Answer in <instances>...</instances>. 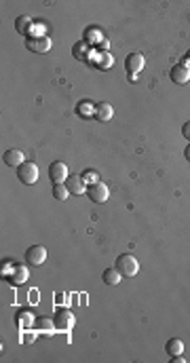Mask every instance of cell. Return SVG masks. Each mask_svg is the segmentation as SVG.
I'll return each mask as SVG.
<instances>
[{
    "label": "cell",
    "instance_id": "cb8c5ba5",
    "mask_svg": "<svg viewBox=\"0 0 190 363\" xmlns=\"http://www.w3.org/2000/svg\"><path fill=\"white\" fill-rule=\"evenodd\" d=\"M184 157H186V161H190V144H188V148L184 150Z\"/></svg>",
    "mask_w": 190,
    "mask_h": 363
},
{
    "label": "cell",
    "instance_id": "52a82bcc",
    "mask_svg": "<svg viewBox=\"0 0 190 363\" xmlns=\"http://www.w3.org/2000/svg\"><path fill=\"white\" fill-rule=\"evenodd\" d=\"M25 47H28L32 53H47L51 49V38L49 36H30L25 41Z\"/></svg>",
    "mask_w": 190,
    "mask_h": 363
},
{
    "label": "cell",
    "instance_id": "d6986e66",
    "mask_svg": "<svg viewBox=\"0 0 190 363\" xmlns=\"http://www.w3.org/2000/svg\"><path fill=\"white\" fill-rule=\"evenodd\" d=\"M79 114L83 116V119H89V116H95V108L89 101H81L79 103Z\"/></svg>",
    "mask_w": 190,
    "mask_h": 363
},
{
    "label": "cell",
    "instance_id": "9c48e42d",
    "mask_svg": "<svg viewBox=\"0 0 190 363\" xmlns=\"http://www.w3.org/2000/svg\"><path fill=\"white\" fill-rule=\"evenodd\" d=\"M53 321H55V328L57 330H70L74 325V317H72L70 310H66V308H59L57 313H55Z\"/></svg>",
    "mask_w": 190,
    "mask_h": 363
},
{
    "label": "cell",
    "instance_id": "4fadbf2b",
    "mask_svg": "<svg viewBox=\"0 0 190 363\" xmlns=\"http://www.w3.org/2000/svg\"><path fill=\"white\" fill-rule=\"evenodd\" d=\"M165 353L169 355V359L175 357V355H182V353H184V342H182L180 338L167 340V344H165Z\"/></svg>",
    "mask_w": 190,
    "mask_h": 363
},
{
    "label": "cell",
    "instance_id": "30bf717a",
    "mask_svg": "<svg viewBox=\"0 0 190 363\" xmlns=\"http://www.w3.org/2000/svg\"><path fill=\"white\" fill-rule=\"evenodd\" d=\"M3 161H5V165H9V167H17L19 165H23L25 163V159H23V152L19 150V148H9L5 154H3Z\"/></svg>",
    "mask_w": 190,
    "mask_h": 363
},
{
    "label": "cell",
    "instance_id": "603a6c76",
    "mask_svg": "<svg viewBox=\"0 0 190 363\" xmlns=\"http://www.w3.org/2000/svg\"><path fill=\"white\" fill-rule=\"evenodd\" d=\"M184 63H186V66H188V63H190V49L186 51V55H184Z\"/></svg>",
    "mask_w": 190,
    "mask_h": 363
},
{
    "label": "cell",
    "instance_id": "277c9868",
    "mask_svg": "<svg viewBox=\"0 0 190 363\" xmlns=\"http://www.w3.org/2000/svg\"><path fill=\"white\" fill-rule=\"evenodd\" d=\"M49 177H51L53 184H66V179L70 177L68 165L61 163V161H53V163L49 165Z\"/></svg>",
    "mask_w": 190,
    "mask_h": 363
},
{
    "label": "cell",
    "instance_id": "7402d4cb",
    "mask_svg": "<svg viewBox=\"0 0 190 363\" xmlns=\"http://www.w3.org/2000/svg\"><path fill=\"white\" fill-rule=\"evenodd\" d=\"M182 133H184L186 139H190V123H186V125L182 127Z\"/></svg>",
    "mask_w": 190,
    "mask_h": 363
},
{
    "label": "cell",
    "instance_id": "8992f818",
    "mask_svg": "<svg viewBox=\"0 0 190 363\" xmlns=\"http://www.w3.org/2000/svg\"><path fill=\"white\" fill-rule=\"evenodd\" d=\"M47 260V249L43 245H32L30 249H25V262L30 266H43Z\"/></svg>",
    "mask_w": 190,
    "mask_h": 363
},
{
    "label": "cell",
    "instance_id": "2e32d148",
    "mask_svg": "<svg viewBox=\"0 0 190 363\" xmlns=\"http://www.w3.org/2000/svg\"><path fill=\"white\" fill-rule=\"evenodd\" d=\"M32 28H34V25H32V19H30L28 15H23V17H17V19H15V30H17L19 34H28Z\"/></svg>",
    "mask_w": 190,
    "mask_h": 363
},
{
    "label": "cell",
    "instance_id": "ac0fdd59",
    "mask_svg": "<svg viewBox=\"0 0 190 363\" xmlns=\"http://www.w3.org/2000/svg\"><path fill=\"white\" fill-rule=\"evenodd\" d=\"M53 197H55L57 201H66V199L70 197L68 186H66V184H53Z\"/></svg>",
    "mask_w": 190,
    "mask_h": 363
},
{
    "label": "cell",
    "instance_id": "8fae6325",
    "mask_svg": "<svg viewBox=\"0 0 190 363\" xmlns=\"http://www.w3.org/2000/svg\"><path fill=\"white\" fill-rule=\"evenodd\" d=\"M66 186L72 194H87V184H85L83 175H70L66 179Z\"/></svg>",
    "mask_w": 190,
    "mask_h": 363
},
{
    "label": "cell",
    "instance_id": "3957f363",
    "mask_svg": "<svg viewBox=\"0 0 190 363\" xmlns=\"http://www.w3.org/2000/svg\"><path fill=\"white\" fill-rule=\"evenodd\" d=\"M17 177L23 181V184H36L38 177H41V171H38V165L36 163H30V161H25L23 165L17 167Z\"/></svg>",
    "mask_w": 190,
    "mask_h": 363
},
{
    "label": "cell",
    "instance_id": "6da1fadb",
    "mask_svg": "<svg viewBox=\"0 0 190 363\" xmlns=\"http://www.w3.org/2000/svg\"><path fill=\"white\" fill-rule=\"evenodd\" d=\"M114 266L119 268V272L123 277H135L139 272V262H137V258L131 256V253H121L117 258V264Z\"/></svg>",
    "mask_w": 190,
    "mask_h": 363
},
{
    "label": "cell",
    "instance_id": "ffe728a7",
    "mask_svg": "<svg viewBox=\"0 0 190 363\" xmlns=\"http://www.w3.org/2000/svg\"><path fill=\"white\" fill-rule=\"evenodd\" d=\"M83 179H85V184H89V186L97 184V181H99V177H97L95 171H85V173H83Z\"/></svg>",
    "mask_w": 190,
    "mask_h": 363
},
{
    "label": "cell",
    "instance_id": "ba28073f",
    "mask_svg": "<svg viewBox=\"0 0 190 363\" xmlns=\"http://www.w3.org/2000/svg\"><path fill=\"white\" fill-rule=\"evenodd\" d=\"M169 76H171V81H173V83H177V85H186V83H190V66H186V63H177V66L171 68Z\"/></svg>",
    "mask_w": 190,
    "mask_h": 363
},
{
    "label": "cell",
    "instance_id": "5b68a950",
    "mask_svg": "<svg viewBox=\"0 0 190 363\" xmlns=\"http://www.w3.org/2000/svg\"><path fill=\"white\" fill-rule=\"evenodd\" d=\"M87 197L93 203H106L110 199V188L104 184V181H97V184H91L87 188Z\"/></svg>",
    "mask_w": 190,
    "mask_h": 363
},
{
    "label": "cell",
    "instance_id": "5bb4252c",
    "mask_svg": "<svg viewBox=\"0 0 190 363\" xmlns=\"http://www.w3.org/2000/svg\"><path fill=\"white\" fill-rule=\"evenodd\" d=\"M36 328L43 332V336H53V332L57 330V328H55V321H53V319H49V317L36 319Z\"/></svg>",
    "mask_w": 190,
    "mask_h": 363
},
{
    "label": "cell",
    "instance_id": "7a4b0ae2",
    "mask_svg": "<svg viewBox=\"0 0 190 363\" xmlns=\"http://www.w3.org/2000/svg\"><path fill=\"white\" fill-rule=\"evenodd\" d=\"M144 66H146V59H144L142 53H129L125 57V70H127V74H129L131 83H135V76L144 70Z\"/></svg>",
    "mask_w": 190,
    "mask_h": 363
},
{
    "label": "cell",
    "instance_id": "e0dca14e",
    "mask_svg": "<svg viewBox=\"0 0 190 363\" xmlns=\"http://www.w3.org/2000/svg\"><path fill=\"white\" fill-rule=\"evenodd\" d=\"M9 281L13 285H21V283L28 281V270H25V266H15V275L9 277Z\"/></svg>",
    "mask_w": 190,
    "mask_h": 363
},
{
    "label": "cell",
    "instance_id": "7c38bea8",
    "mask_svg": "<svg viewBox=\"0 0 190 363\" xmlns=\"http://www.w3.org/2000/svg\"><path fill=\"white\" fill-rule=\"evenodd\" d=\"M112 116H114V108L110 106V103L101 101V103H97V106H95V119H97L99 123L112 121Z\"/></svg>",
    "mask_w": 190,
    "mask_h": 363
},
{
    "label": "cell",
    "instance_id": "9a60e30c",
    "mask_svg": "<svg viewBox=\"0 0 190 363\" xmlns=\"http://www.w3.org/2000/svg\"><path fill=\"white\" fill-rule=\"evenodd\" d=\"M101 279H104L106 285H119L121 279H123V275L119 272V268L114 266V268H106V270H104V275H101Z\"/></svg>",
    "mask_w": 190,
    "mask_h": 363
},
{
    "label": "cell",
    "instance_id": "44dd1931",
    "mask_svg": "<svg viewBox=\"0 0 190 363\" xmlns=\"http://www.w3.org/2000/svg\"><path fill=\"white\" fill-rule=\"evenodd\" d=\"M19 323H23V325H32V323H36V321H34V317L30 313H21L19 315Z\"/></svg>",
    "mask_w": 190,
    "mask_h": 363
}]
</instances>
